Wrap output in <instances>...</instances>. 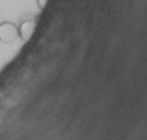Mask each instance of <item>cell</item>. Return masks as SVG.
Segmentation results:
<instances>
[{
  "mask_svg": "<svg viewBox=\"0 0 147 140\" xmlns=\"http://www.w3.org/2000/svg\"><path fill=\"white\" fill-rule=\"evenodd\" d=\"M17 28H18V38L22 42H28L35 32L36 20H24Z\"/></svg>",
  "mask_w": 147,
  "mask_h": 140,
  "instance_id": "obj_2",
  "label": "cell"
},
{
  "mask_svg": "<svg viewBox=\"0 0 147 140\" xmlns=\"http://www.w3.org/2000/svg\"><path fill=\"white\" fill-rule=\"evenodd\" d=\"M18 39V28L16 24L10 21L0 22V42L3 43H13Z\"/></svg>",
  "mask_w": 147,
  "mask_h": 140,
  "instance_id": "obj_1",
  "label": "cell"
},
{
  "mask_svg": "<svg viewBox=\"0 0 147 140\" xmlns=\"http://www.w3.org/2000/svg\"><path fill=\"white\" fill-rule=\"evenodd\" d=\"M36 3H38V7L43 10V8L46 7V3H47V0H36Z\"/></svg>",
  "mask_w": 147,
  "mask_h": 140,
  "instance_id": "obj_3",
  "label": "cell"
}]
</instances>
